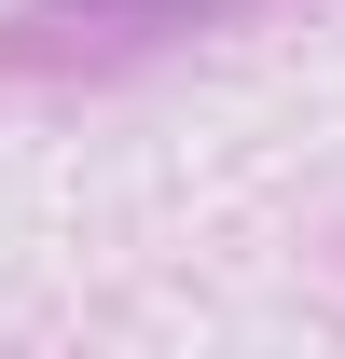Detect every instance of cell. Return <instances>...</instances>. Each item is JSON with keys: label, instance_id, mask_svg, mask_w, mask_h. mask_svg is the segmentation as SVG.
<instances>
[{"label": "cell", "instance_id": "obj_1", "mask_svg": "<svg viewBox=\"0 0 345 359\" xmlns=\"http://www.w3.org/2000/svg\"><path fill=\"white\" fill-rule=\"evenodd\" d=\"M69 14H97V28H194V14H221V0H69Z\"/></svg>", "mask_w": 345, "mask_h": 359}]
</instances>
